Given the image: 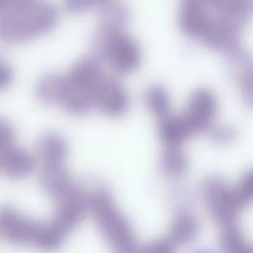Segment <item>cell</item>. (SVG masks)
Masks as SVG:
<instances>
[{
    "label": "cell",
    "instance_id": "9c48e42d",
    "mask_svg": "<svg viewBox=\"0 0 253 253\" xmlns=\"http://www.w3.org/2000/svg\"><path fill=\"white\" fill-rule=\"evenodd\" d=\"M108 0H62L63 7L70 13H83L92 8L100 7Z\"/></svg>",
    "mask_w": 253,
    "mask_h": 253
},
{
    "label": "cell",
    "instance_id": "4fadbf2b",
    "mask_svg": "<svg viewBox=\"0 0 253 253\" xmlns=\"http://www.w3.org/2000/svg\"><path fill=\"white\" fill-rule=\"evenodd\" d=\"M10 10L9 0H0V16L4 15Z\"/></svg>",
    "mask_w": 253,
    "mask_h": 253
},
{
    "label": "cell",
    "instance_id": "3957f363",
    "mask_svg": "<svg viewBox=\"0 0 253 253\" xmlns=\"http://www.w3.org/2000/svg\"><path fill=\"white\" fill-rule=\"evenodd\" d=\"M35 156L42 189L54 203L80 187L67 169L68 144L60 133L46 131L42 134Z\"/></svg>",
    "mask_w": 253,
    "mask_h": 253
},
{
    "label": "cell",
    "instance_id": "7a4b0ae2",
    "mask_svg": "<svg viewBox=\"0 0 253 253\" xmlns=\"http://www.w3.org/2000/svg\"><path fill=\"white\" fill-rule=\"evenodd\" d=\"M0 236L9 243L41 252H54L68 234L52 219H37L16 208L0 207Z\"/></svg>",
    "mask_w": 253,
    "mask_h": 253
},
{
    "label": "cell",
    "instance_id": "8fae6325",
    "mask_svg": "<svg viewBox=\"0 0 253 253\" xmlns=\"http://www.w3.org/2000/svg\"><path fill=\"white\" fill-rule=\"evenodd\" d=\"M190 250H188L186 253H222L219 249L209 246V245H200L197 244L194 247H190Z\"/></svg>",
    "mask_w": 253,
    "mask_h": 253
},
{
    "label": "cell",
    "instance_id": "5b68a950",
    "mask_svg": "<svg viewBox=\"0 0 253 253\" xmlns=\"http://www.w3.org/2000/svg\"><path fill=\"white\" fill-rule=\"evenodd\" d=\"M91 45L92 54L100 61L107 63L118 74H128L141 62L140 47L126 29L98 27Z\"/></svg>",
    "mask_w": 253,
    "mask_h": 253
},
{
    "label": "cell",
    "instance_id": "7c38bea8",
    "mask_svg": "<svg viewBox=\"0 0 253 253\" xmlns=\"http://www.w3.org/2000/svg\"><path fill=\"white\" fill-rule=\"evenodd\" d=\"M33 1H35V0H9V2H10V10L15 9V8H19V7H22V6H25V5L33 2Z\"/></svg>",
    "mask_w": 253,
    "mask_h": 253
},
{
    "label": "cell",
    "instance_id": "277c9868",
    "mask_svg": "<svg viewBox=\"0 0 253 253\" xmlns=\"http://www.w3.org/2000/svg\"><path fill=\"white\" fill-rule=\"evenodd\" d=\"M58 9L46 0H35L0 16V42L17 43L46 35L57 25Z\"/></svg>",
    "mask_w": 253,
    "mask_h": 253
},
{
    "label": "cell",
    "instance_id": "30bf717a",
    "mask_svg": "<svg viewBox=\"0 0 253 253\" xmlns=\"http://www.w3.org/2000/svg\"><path fill=\"white\" fill-rule=\"evenodd\" d=\"M14 71L12 66L4 59L0 58V92L6 90L13 82Z\"/></svg>",
    "mask_w": 253,
    "mask_h": 253
},
{
    "label": "cell",
    "instance_id": "8992f818",
    "mask_svg": "<svg viewBox=\"0 0 253 253\" xmlns=\"http://www.w3.org/2000/svg\"><path fill=\"white\" fill-rule=\"evenodd\" d=\"M36 168L35 154L18 143L12 123L0 117V172L10 179L22 180Z\"/></svg>",
    "mask_w": 253,
    "mask_h": 253
},
{
    "label": "cell",
    "instance_id": "52a82bcc",
    "mask_svg": "<svg viewBox=\"0 0 253 253\" xmlns=\"http://www.w3.org/2000/svg\"><path fill=\"white\" fill-rule=\"evenodd\" d=\"M228 68L246 98L253 102V57L242 46L225 55Z\"/></svg>",
    "mask_w": 253,
    "mask_h": 253
},
{
    "label": "cell",
    "instance_id": "ba28073f",
    "mask_svg": "<svg viewBox=\"0 0 253 253\" xmlns=\"http://www.w3.org/2000/svg\"><path fill=\"white\" fill-rule=\"evenodd\" d=\"M99 8V26L107 29H126L128 19V8L119 0H108Z\"/></svg>",
    "mask_w": 253,
    "mask_h": 253
},
{
    "label": "cell",
    "instance_id": "6da1fadb",
    "mask_svg": "<svg viewBox=\"0 0 253 253\" xmlns=\"http://www.w3.org/2000/svg\"><path fill=\"white\" fill-rule=\"evenodd\" d=\"M103 62L93 54L77 60L64 74L49 72L36 84V96L47 106L81 116L96 109V99L105 77Z\"/></svg>",
    "mask_w": 253,
    "mask_h": 253
}]
</instances>
